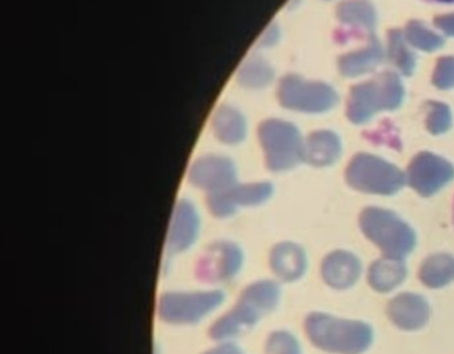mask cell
<instances>
[{
	"mask_svg": "<svg viewBox=\"0 0 454 354\" xmlns=\"http://www.w3.org/2000/svg\"><path fill=\"white\" fill-rule=\"evenodd\" d=\"M305 329L316 348L334 354L364 353L374 339V331L369 324L325 313L309 314Z\"/></svg>",
	"mask_w": 454,
	"mask_h": 354,
	"instance_id": "cell-1",
	"label": "cell"
},
{
	"mask_svg": "<svg viewBox=\"0 0 454 354\" xmlns=\"http://www.w3.org/2000/svg\"><path fill=\"white\" fill-rule=\"evenodd\" d=\"M363 219L364 235L379 245L385 258L402 260L416 245V238L407 226L385 213H367Z\"/></svg>",
	"mask_w": 454,
	"mask_h": 354,
	"instance_id": "cell-2",
	"label": "cell"
},
{
	"mask_svg": "<svg viewBox=\"0 0 454 354\" xmlns=\"http://www.w3.org/2000/svg\"><path fill=\"white\" fill-rule=\"evenodd\" d=\"M223 301L219 291L196 292V294H167L160 301V317L167 323H197L211 313Z\"/></svg>",
	"mask_w": 454,
	"mask_h": 354,
	"instance_id": "cell-3",
	"label": "cell"
},
{
	"mask_svg": "<svg viewBox=\"0 0 454 354\" xmlns=\"http://www.w3.org/2000/svg\"><path fill=\"white\" fill-rule=\"evenodd\" d=\"M243 255L231 242L214 243L197 265L199 279L206 282L226 281L240 270Z\"/></svg>",
	"mask_w": 454,
	"mask_h": 354,
	"instance_id": "cell-4",
	"label": "cell"
},
{
	"mask_svg": "<svg viewBox=\"0 0 454 354\" xmlns=\"http://www.w3.org/2000/svg\"><path fill=\"white\" fill-rule=\"evenodd\" d=\"M387 314L397 328L419 331L431 319V306L421 295L403 292L389 302Z\"/></svg>",
	"mask_w": 454,
	"mask_h": 354,
	"instance_id": "cell-5",
	"label": "cell"
},
{
	"mask_svg": "<svg viewBox=\"0 0 454 354\" xmlns=\"http://www.w3.org/2000/svg\"><path fill=\"white\" fill-rule=\"evenodd\" d=\"M362 274V263L354 253L337 250L323 260L322 277L325 284L335 289L354 287Z\"/></svg>",
	"mask_w": 454,
	"mask_h": 354,
	"instance_id": "cell-6",
	"label": "cell"
},
{
	"mask_svg": "<svg viewBox=\"0 0 454 354\" xmlns=\"http://www.w3.org/2000/svg\"><path fill=\"white\" fill-rule=\"evenodd\" d=\"M236 179L233 164L231 159L221 157L201 159L192 168V181L202 189H223L233 184Z\"/></svg>",
	"mask_w": 454,
	"mask_h": 354,
	"instance_id": "cell-7",
	"label": "cell"
},
{
	"mask_svg": "<svg viewBox=\"0 0 454 354\" xmlns=\"http://www.w3.org/2000/svg\"><path fill=\"white\" fill-rule=\"evenodd\" d=\"M306 266L308 260L305 252L295 243H280L271 250V270L283 281L293 282L300 280L305 274Z\"/></svg>",
	"mask_w": 454,
	"mask_h": 354,
	"instance_id": "cell-8",
	"label": "cell"
},
{
	"mask_svg": "<svg viewBox=\"0 0 454 354\" xmlns=\"http://www.w3.org/2000/svg\"><path fill=\"white\" fill-rule=\"evenodd\" d=\"M199 233V216L189 203H180L170 225L168 247L172 252L187 250Z\"/></svg>",
	"mask_w": 454,
	"mask_h": 354,
	"instance_id": "cell-9",
	"label": "cell"
},
{
	"mask_svg": "<svg viewBox=\"0 0 454 354\" xmlns=\"http://www.w3.org/2000/svg\"><path fill=\"white\" fill-rule=\"evenodd\" d=\"M407 269L403 260L385 259L372 262L369 269V282L372 289L381 294L394 291L406 280Z\"/></svg>",
	"mask_w": 454,
	"mask_h": 354,
	"instance_id": "cell-10",
	"label": "cell"
},
{
	"mask_svg": "<svg viewBox=\"0 0 454 354\" xmlns=\"http://www.w3.org/2000/svg\"><path fill=\"white\" fill-rule=\"evenodd\" d=\"M419 279L426 287L434 289L446 287L454 280V258L448 253L427 258L419 266Z\"/></svg>",
	"mask_w": 454,
	"mask_h": 354,
	"instance_id": "cell-11",
	"label": "cell"
},
{
	"mask_svg": "<svg viewBox=\"0 0 454 354\" xmlns=\"http://www.w3.org/2000/svg\"><path fill=\"white\" fill-rule=\"evenodd\" d=\"M243 304L262 317L278 307L280 301V288L273 281H259L249 285L240 299Z\"/></svg>",
	"mask_w": 454,
	"mask_h": 354,
	"instance_id": "cell-12",
	"label": "cell"
},
{
	"mask_svg": "<svg viewBox=\"0 0 454 354\" xmlns=\"http://www.w3.org/2000/svg\"><path fill=\"white\" fill-rule=\"evenodd\" d=\"M215 133L222 142L229 144L241 142L244 137V118L233 108H221L215 115Z\"/></svg>",
	"mask_w": 454,
	"mask_h": 354,
	"instance_id": "cell-13",
	"label": "cell"
},
{
	"mask_svg": "<svg viewBox=\"0 0 454 354\" xmlns=\"http://www.w3.org/2000/svg\"><path fill=\"white\" fill-rule=\"evenodd\" d=\"M266 354H301V346L290 332H273L266 342Z\"/></svg>",
	"mask_w": 454,
	"mask_h": 354,
	"instance_id": "cell-14",
	"label": "cell"
},
{
	"mask_svg": "<svg viewBox=\"0 0 454 354\" xmlns=\"http://www.w3.org/2000/svg\"><path fill=\"white\" fill-rule=\"evenodd\" d=\"M206 354H243L240 349H237L234 345H222L219 348L212 349Z\"/></svg>",
	"mask_w": 454,
	"mask_h": 354,
	"instance_id": "cell-15",
	"label": "cell"
},
{
	"mask_svg": "<svg viewBox=\"0 0 454 354\" xmlns=\"http://www.w3.org/2000/svg\"><path fill=\"white\" fill-rule=\"evenodd\" d=\"M428 4H454V0H426Z\"/></svg>",
	"mask_w": 454,
	"mask_h": 354,
	"instance_id": "cell-16",
	"label": "cell"
},
{
	"mask_svg": "<svg viewBox=\"0 0 454 354\" xmlns=\"http://www.w3.org/2000/svg\"><path fill=\"white\" fill-rule=\"evenodd\" d=\"M453 220H454V204H453Z\"/></svg>",
	"mask_w": 454,
	"mask_h": 354,
	"instance_id": "cell-17",
	"label": "cell"
}]
</instances>
